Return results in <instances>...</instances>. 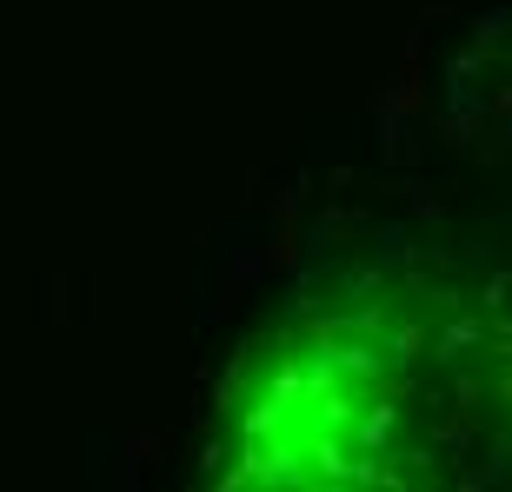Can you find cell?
<instances>
[{
  "mask_svg": "<svg viewBox=\"0 0 512 492\" xmlns=\"http://www.w3.org/2000/svg\"><path fill=\"white\" fill-rule=\"evenodd\" d=\"M193 492H512V233L300 280L233 353Z\"/></svg>",
  "mask_w": 512,
  "mask_h": 492,
  "instance_id": "cell-1",
  "label": "cell"
}]
</instances>
